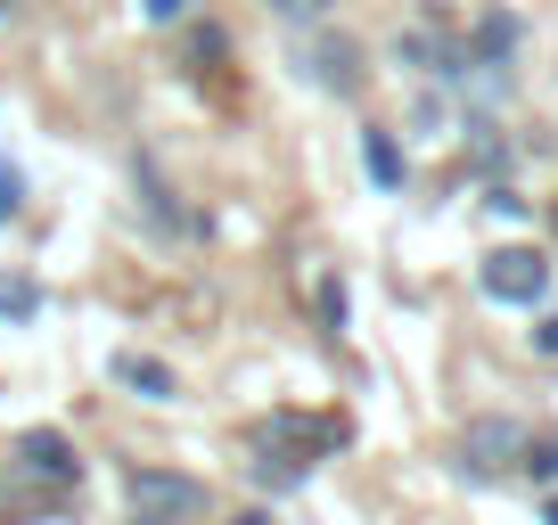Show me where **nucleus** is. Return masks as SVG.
Instances as JSON below:
<instances>
[{"mask_svg": "<svg viewBox=\"0 0 558 525\" xmlns=\"http://www.w3.org/2000/svg\"><path fill=\"white\" fill-rule=\"evenodd\" d=\"M116 386H132L140 403H173L181 386H173V369L165 362H148V353H116Z\"/></svg>", "mask_w": 558, "mask_h": 525, "instance_id": "obj_7", "label": "nucleus"}, {"mask_svg": "<svg viewBox=\"0 0 558 525\" xmlns=\"http://www.w3.org/2000/svg\"><path fill=\"white\" fill-rule=\"evenodd\" d=\"M534 345H542V353H558V320H542V329H534Z\"/></svg>", "mask_w": 558, "mask_h": 525, "instance_id": "obj_14", "label": "nucleus"}, {"mask_svg": "<svg viewBox=\"0 0 558 525\" xmlns=\"http://www.w3.org/2000/svg\"><path fill=\"white\" fill-rule=\"evenodd\" d=\"M320 320H329V329H345V288H337V280L320 288Z\"/></svg>", "mask_w": 558, "mask_h": 525, "instance_id": "obj_12", "label": "nucleus"}, {"mask_svg": "<svg viewBox=\"0 0 558 525\" xmlns=\"http://www.w3.org/2000/svg\"><path fill=\"white\" fill-rule=\"evenodd\" d=\"M41 313V288L34 280H9V271H0V320H34Z\"/></svg>", "mask_w": 558, "mask_h": 525, "instance_id": "obj_9", "label": "nucleus"}, {"mask_svg": "<svg viewBox=\"0 0 558 525\" xmlns=\"http://www.w3.org/2000/svg\"><path fill=\"white\" fill-rule=\"evenodd\" d=\"M313 83L320 90H353V83H362V50H353L345 34H320L313 41Z\"/></svg>", "mask_w": 558, "mask_h": 525, "instance_id": "obj_6", "label": "nucleus"}, {"mask_svg": "<svg viewBox=\"0 0 558 525\" xmlns=\"http://www.w3.org/2000/svg\"><path fill=\"white\" fill-rule=\"evenodd\" d=\"M263 443H271V452H288L296 468H313V452H337V443H345V419H304V411H271V419H263Z\"/></svg>", "mask_w": 558, "mask_h": 525, "instance_id": "obj_4", "label": "nucleus"}, {"mask_svg": "<svg viewBox=\"0 0 558 525\" xmlns=\"http://www.w3.org/2000/svg\"><path fill=\"white\" fill-rule=\"evenodd\" d=\"M362 164H369V181H378V190H402V148L386 141V132H362Z\"/></svg>", "mask_w": 558, "mask_h": 525, "instance_id": "obj_8", "label": "nucleus"}, {"mask_svg": "<svg viewBox=\"0 0 558 525\" xmlns=\"http://www.w3.org/2000/svg\"><path fill=\"white\" fill-rule=\"evenodd\" d=\"M542 517H550V525H558V492H550V509H542Z\"/></svg>", "mask_w": 558, "mask_h": 525, "instance_id": "obj_16", "label": "nucleus"}, {"mask_svg": "<svg viewBox=\"0 0 558 525\" xmlns=\"http://www.w3.org/2000/svg\"><path fill=\"white\" fill-rule=\"evenodd\" d=\"M123 492H132V525H181V517L206 509V485H197V476H173V468H132Z\"/></svg>", "mask_w": 558, "mask_h": 525, "instance_id": "obj_1", "label": "nucleus"}, {"mask_svg": "<svg viewBox=\"0 0 558 525\" xmlns=\"http://www.w3.org/2000/svg\"><path fill=\"white\" fill-rule=\"evenodd\" d=\"M0 9H9V0H0Z\"/></svg>", "mask_w": 558, "mask_h": 525, "instance_id": "obj_17", "label": "nucleus"}, {"mask_svg": "<svg viewBox=\"0 0 558 525\" xmlns=\"http://www.w3.org/2000/svg\"><path fill=\"white\" fill-rule=\"evenodd\" d=\"M255 476H263V485H304V468H296L288 452H271V443L255 452Z\"/></svg>", "mask_w": 558, "mask_h": 525, "instance_id": "obj_10", "label": "nucleus"}, {"mask_svg": "<svg viewBox=\"0 0 558 525\" xmlns=\"http://www.w3.org/2000/svg\"><path fill=\"white\" fill-rule=\"evenodd\" d=\"M485 296L493 304H542V296H550V262H542V246H493V255H485Z\"/></svg>", "mask_w": 558, "mask_h": 525, "instance_id": "obj_2", "label": "nucleus"}, {"mask_svg": "<svg viewBox=\"0 0 558 525\" xmlns=\"http://www.w3.org/2000/svg\"><path fill=\"white\" fill-rule=\"evenodd\" d=\"M17 476H34V485H50V492H74L83 460H74V443L58 436V427H34V436H17Z\"/></svg>", "mask_w": 558, "mask_h": 525, "instance_id": "obj_5", "label": "nucleus"}, {"mask_svg": "<svg viewBox=\"0 0 558 525\" xmlns=\"http://www.w3.org/2000/svg\"><path fill=\"white\" fill-rule=\"evenodd\" d=\"M181 9H190V0H148V17H157V25H173Z\"/></svg>", "mask_w": 558, "mask_h": 525, "instance_id": "obj_13", "label": "nucleus"}, {"mask_svg": "<svg viewBox=\"0 0 558 525\" xmlns=\"http://www.w3.org/2000/svg\"><path fill=\"white\" fill-rule=\"evenodd\" d=\"M17 206H25V173H17V164H0V222H17Z\"/></svg>", "mask_w": 558, "mask_h": 525, "instance_id": "obj_11", "label": "nucleus"}, {"mask_svg": "<svg viewBox=\"0 0 558 525\" xmlns=\"http://www.w3.org/2000/svg\"><path fill=\"white\" fill-rule=\"evenodd\" d=\"M239 525H271V517H263V509H246V517H239Z\"/></svg>", "mask_w": 558, "mask_h": 525, "instance_id": "obj_15", "label": "nucleus"}, {"mask_svg": "<svg viewBox=\"0 0 558 525\" xmlns=\"http://www.w3.org/2000/svg\"><path fill=\"white\" fill-rule=\"evenodd\" d=\"M525 460V427L518 419H469L460 427V468L469 476H509Z\"/></svg>", "mask_w": 558, "mask_h": 525, "instance_id": "obj_3", "label": "nucleus"}]
</instances>
